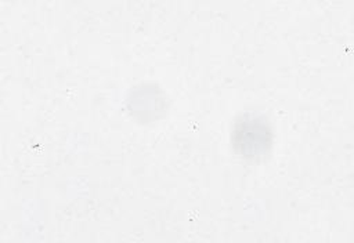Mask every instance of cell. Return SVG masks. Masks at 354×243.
Here are the masks:
<instances>
[{"mask_svg": "<svg viewBox=\"0 0 354 243\" xmlns=\"http://www.w3.org/2000/svg\"><path fill=\"white\" fill-rule=\"evenodd\" d=\"M231 142L239 156L245 159H259L270 150L272 131L263 117L246 113L236 119L231 134Z\"/></svg>", "mask_w": 354, "mask_h": 243, "instance_id": "1", "label": "cell"}]
</instances>
